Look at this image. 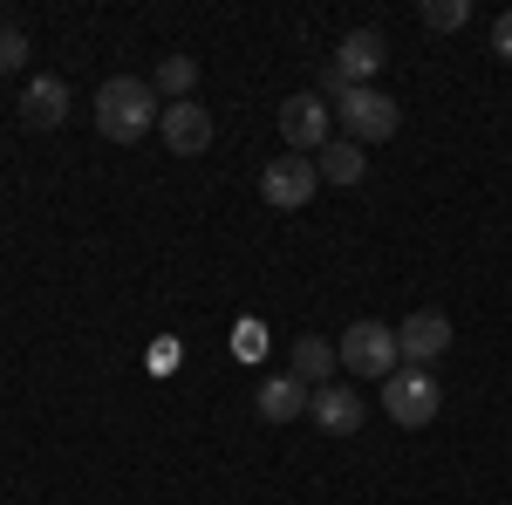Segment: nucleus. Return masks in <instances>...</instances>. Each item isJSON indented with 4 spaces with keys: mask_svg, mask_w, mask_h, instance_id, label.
Instances as JSON below:
<instances>
[{
    "mask_svg": "<svg viewBox=\"0 0 512 505\" xmlns=\"http://www.w3.org/2000/svg\"><path fill=\"white\" fill-rule=\"evenodd\" d=\"M164 117L158 89L144 76H110L103 89H96V130L110 137V144H137V137H151Z\"/></svg>",
    "mask_w": 512,
    "mask_h": 505,
    "instance_id": "obj_1",
    "label": "nucleus"
},
{
    "mask_svg": "<svg viewBox=\"0 0 512 505\" xmlns=\"http://www.w3.org/2000/svg\"><path fill=\"white\" fill-rule=\"evenodd\" d=\"M335 355H342V369H349V376H369V383H383V376L403 369V349H396V328H390V321H349V328H342V342H335Z\"/></svg>",
    "mask_w": 512,
    "mask_h": 505,
    "instance_id": "obj_2",
    "label": "nucleus"
},
{
    "mask_svg": "<svg viewBox=\"0 0 512 505\" xmlns=\"http://www.w3.org/2000/svg\"><path fill=\"white\" fill-rule=\"evenodd\" d=\"M335 117H342L349 144H390L396 130H403V103H396L390 89H342Z\"/></svg>",
    "mask_w": 512,
    "mask_h": 505,
    "instance_id": "obj_3",
    "label": "nucleus"
},
{
    "mask_svg": "<svg viewBox=\"0 0 512 505\" xmlns=\"http://www.w3.org/2000/svg\"><path fill=\"white\" fill-rule=\"evenodd\" d=\"M383 410H390L403 430H424V424H437V410H444V389H437V376L431 369H396V376H383Z\"/></svg>",
    "mask_w": 512,
    "mask_h": 505,
    "instance_id": "obj_4",
    "label": "nucleus"
},
{
    "mask_svg": "<svg viewBox=\"0 0 512 505\" xmlns=\"http://www.w3.org/2000/svg\"><path fill=\"white\" fill-rule=\"evenodd\" d=\"M321 192V171H315V157H274L267 171H260V198L274 205V212H301L308 198Z\"/></svg>",
    "mask_w": 512,
    "mask_h": 505,
    "instance_id": "obj_5",
    "label": "nucleus"
},
{
    "mask_svg": "<svg viewBox=\"0 0 512 505\" xmlns=\"http://www.w3.org/2000/svg\"><path fill=\"white\" fill-rule=\"evenodd\" d=\"M280 137H287L294 157H315L321 144L335 137V110H328L321 96H287V103H280Z\"/></svg>",
    "mask_w": 512,
    "mask_h": 505,
    "instance_id": "obj_6",
    "label": "nucleus"
},
{
    "mask_svg": "<svg viewBox=\"0 0 512 505\" xmlns=\"http://www.w3.org/2000/svg\"><path fill=\"white\" fill-rule=\"evenodd\" d=\"M383 62H390V41L376 35V28H349L342 48H335V76H342V89H376Z\"/></svg>",
    "mask_w": 512,
    "mask_h": 505,
    "instance_id": "obj_7",
    "label": "nucleus"
},
{
    "mask_svg": "<svg viewBox=\"0 0 512 505\" xmlns=\"http://www.w3.org/2000/svg\"><path fill=\"white\" fill-rule=\"evenodd\" d=\"M396 349H403V362H410V369H431L437 355L451 349V314H437V308L403 314V328H396Z\"/></svg>",
    "mask_w": 512,
    "mask_h": 505,
    "instance_id": "obj_8",
    "label": "nucleus"
},
{
    "mask_svg": "<svg viewBox=\"0 0 512 505\" xmlns=\"http://www.w3.org/2000/svg\"><path fill=\"white\" fill-rule=\"evenodd\" d=\"M308 396H315V389L301 383V376L274 369V376L253 383V410H260V424H294V417H308Z\"/></svg>",
    "mask_w": 512,
    "mask_h": 505,
    "instance_id": "obj_9",
    "label": "nucleus"
},
{
    "mask_svg": "<svg viewBox=\"0 0 512 505\" xmlns=\"http://www.w3.org/2000/svg\"><path fill=\"white\" fill-rule=\"evenodd\" d=\"M308 417H315L328 437H355V430H362V396H355L349 383H321L315 396H308Z\"/></svg>",
    "mask_w": 512,
    "mask_h": 505,
    "instance_id": "obj_10",
    "label": "nucleus"
},
{
    "mask_svg": "<svg viewBox=\"0 0 512 505\" xmlns=\"http://www.w3.org/2000/svg\"><path fill=\"white\" fill-rule=\"evenodd\" d=\"M158 130H164V144H171L178 157H198V151H212V117H205L198 103H164Z\"/></svg>",
    "mask_w": 512,
    "mask_h": 505,
    "instance_id": "obj_11",
    "label": "nucleus"
},
{
    "mask_svg": "<svg viewBox=\"0 0 512 505\" xmlns=\"http://www.w3.org/2000/svg\"><path fill=\"white\" fill-rule=\"evenodd\" d=\"M62 117H69V82L62 76H35L21 89V123L28 130H55Z\"/></svg>",
    "mask_w": 512,
    "mask_h": 505,
    "instance_id": "obj_12",
    "label": "nucleus"
},
{
    "mask_svg": "<svg viewBox=\"0 0 512 505\" xmlns=\"http://www.w3.org/2000/svg\"><path fill=\"white\" fill-rule=\"evenodd\" d=\"M315 171H321V185H362L369 157H362V144H349V137H328L315 151Z\"/></svg>",
    "mask_w": 512,
    "mask_h": 505,
    "instance_id": "obj_13",
    "label": "nucleus"
},
{
    "mask_svg": "<svg viewBox=\"0 0 512 505\" xmlns=\"http://www.w3.org/2000/svg\"><path fill=\"white\" fill-rule=\"evenodd\" d=\"M335 369H342V355H335V342H321V335H301L294 342V362H287V376H301V383H335Z\"/></svg>",
    "mask_w": 512,
    "mask_h": 505,
    "instance_id": "obj_14",
    "label": "nucleus"
},
{
    "mask_svg": "<svg viewBox=\"0 0 512 505\" xmlns=\"http://www.w3.org/2000/svg\"><path fill=\"white\" fill-rule=\"evenodd\" d=\"M151 89H164L171 103H192V89H198V62H192V55H164L158 76H151Z\"/></svg>",
    "mask_w": 512,
    "mask_h": 505,
    "instance_id": "obj_15",
    "label": "nucleus"
},
{
    "mask_svg": "<svg viewBox=\"0 0 512 505\" xmlns=\"http://www.w3.org/2000/svg\"><path fill=\"white\" fill-rule=\"evenodd\" d=\"M424 21H431L437 35H451V28L472 21V0H424Z\"/></svg>",
    "mask_w": 512,
    "mask_h": 505,
    "instance_id": "obj_16",
    "label": "nucleus"
},
{
    "mask_svg": "<svg viewBox=\"0 0 512 505\" xmlns=\"http://www.w3.org/2000/svg\"><path fill=\"white\" fill-rule=\"evenodd\" d=\"M21 62H28V35L21 28H0V76H21Z\"/></svg>",
    "mask_w": 512,
    "mask_h": 505,
    "instance_id": "obj_17",
    "label": "nucleus"
},
{
    "mask_svg": "<svg viewBox=\"0 0 512 505\" xmlns=\"http://www.w3.org/2000/svg\"><path fill=\"white\" fill-rule=\"evenodd\" d=\"M233 349L246 355V362H253V355L267 349V335H260V321H239V328H233Z\"/></svg>",
    "mask_w": 512,
    "mask_h": 505,
    "instance_id": "obj_18",
    "label": "nucleus"
},
{
    "mask_svg": "<svg viewBox=\"0 0 512 505\" xmlns=\"http://www.w3.org/2000/svg\"><path fill=\"white\" fill-rule=\"evenodd\" d=\"M492 55H499V62H512V7L492 21Z\"/></svg>",
    "mask_w": 512,
    "mask_h": 505,
    "instance_id": "obj_19",
    "label": "nucleus"
}]
</instances>
